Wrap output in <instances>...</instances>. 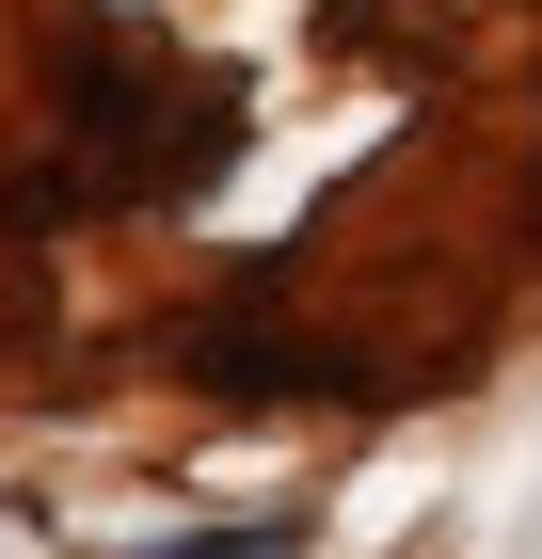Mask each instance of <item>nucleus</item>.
Returning a JSON list of instances; mask_svg holds the SVG:
<instances>
[{
	"label": "nucleus",
	"instance_id": "1",
	"mask_svg": "<svg viewBox=\"0 0 542 559\" xmlns=\"http://www.w3.org/2000/svg\"><path fill=\"white\" fill-rule=\"evenodd\" d=\"M240 160V81L176 64L128 16H64V176L96 209H176Z\"/></svg>",
	"mask_w": 542,
	"mask_h": 559
}]
</instances>
